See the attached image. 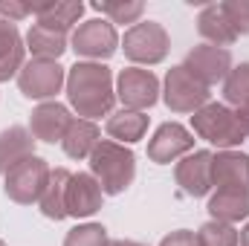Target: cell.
Here are the masks:
<instances>
[{
    "label": "cell",
    "mask_w": 249,
    "mask_h": 246,
    "mask_svg": "<svg viewBox=\"0 0 249 246\" xmlns=\"http://www.w3.org/2000/svg\"><path fill=\"white\" fill-rule=\"evenodd\" d=\"M119 47H122L124 58L133 61V67H139V64L142 67H154V64H162L168 58L171 38H168V32H165L162 23H157V20H139V23H133L124 32Z\"/></svg>",
    "instance_id": "cell-4"
},
{
    "label": "cell",
    "mask_w": 249,
    "mask_h": 246,
    "mask_svg": "<svg viewBox=\"0 0 249 246\" xmlns=\"http://www.w3.org/2000/svg\"><path fill=\"white\" fill-rule=\"evenodd\" d=\"M209 214L212 220L229 223L235 226L238 220L249 217V191H238V188H217L209 197Z\"/></svg>",
    "instance_id": "cell-19"
},
{
    "label": "cell",
    "mask_w": 249,
    "mask_h": 246,
    "mask_svg": "<svg viewBox=\"0 0 249 246\" xmlns=\"http://www.w3.org/2000/svg\"><path fill=\"white\" fill-rule=\"evenodd\" d=\"M212 188L249 191V157L241 151H217L212 157Z\"/></svg>",
    "instance_id": "cell-15"
},
{
    "label": "cell",
    "mask_w": 249,
    "mask_h": 246,
    "mask_svg": "<svg viewBox=\"0 0 249 246\" xmlns=\"http://www.w3.org/2000/svg\"><path fill=\"white\" fill-rule=\"evenodd\" d=\"M105 130L113 142L119 145H133V142H142L145 133H148V116L145 113H136V110H116L110 113V119L105 122Z\"/></svg>",
    "instance_id": "cell-22"
},
{
    "label": "cell",
    "mask_w": 249,
    "mask_h": 246,
    "mask_svg": "<svg viewBox=\"0 0 249 246\" xmlns=\"http://www.w3.org/2000/svg\"><path fill=\"white\" fill-rule=\"evenodd\" d=\"M212 99L209 87L200 84L191 72H188L183 64L171 67L165 72V81H162V102L171 113H197L200 107H206Z\"/></svg>",
    "instance_id": "cell-5"
},
{
    "label": "cell",
    "mask_w": 249,
    "mask_h": 246,
    "mask_svg": "<svg viewBox=\"0 0 249 246\" xmlns=\"http://www.w3.org/2000/svg\"><path fill=\"white\" fill-rule=\"evenodd\" d=\"M72 122L70 116V107L61 102H41L32 116H29V133L35 142H47V145H55L61 142L67 127Z\"/></svg>",
    "instance_id": "cell-13"
},
{
    "label": "cell",
    "mask_w": 249,
    "mask_h": 246,
    "mask_svg": "<svg viewBox=\"0 0 249 246\" xmlns=\"http://www.w3.org/2000/svg\"><path fill=\"white\" fill-rule=\"evenodd\" d=\"M84 15V3L81 0H61V3H41L35 6V18L38 23L58 29V32H70Z\"/></svg>",
    "instance_id": "cell-24"
},
{
    "label": "cell",
    "mask_w": 249,
    "mask_h": 246,
    "mask_svg": "<svg viewBox=\"0 0 249 246\" xmlns=\"http://www.w3.org/2000/svg\"><path fill=\"white\" fill-rule=\"evenodd\" d=\"M26 64V41L18 32V26L6 18H0V81L18 78L20 67Z\"/></svg>",
    "instance_id": "cell-16"
},
{
    "label": "cell",
    "mask_w": 249,
    "mask_h": 246,
    "mask_svg": "<svg viewBox=\"0 0 249 246\" xmlns=\"http://www.w3.org/2000/svg\"><path fill=\"white\" fill-rule=\"evenodd\" d=\"M191 130L220 151H232L244 139H249V130L241 124L238 113L220 102H209L206 107H200L191 116Z\"/></svg>",
    "instance_id": "cell-3"
},
{
    "label": "cell",
    "mask_w": 249,
    "mask_h": 246,
    "mask_svg": "<svg viewBox=\"0 0 249 246\" xmlns=\"http://www.w3.org/2000/svg\"><path fill=\"white\" fill-rule=\"evenodd\" d=\"M229 26L235 29V35H249V0H223L220 3Z\"/></svg>",
    "instance_id": "cell-29"
},
{
    "label": "cell",
    "mask_w": 249,
    "mask_h": 246,
    "mask_svg": "<svg viewBox=\"0 0 249 246\" xmlns=\"http://www.w3.org/2000/svg\"><path fill=\"white\" fill-rule=\"evenodd\" d=\"M70 50L87 61H107L116 50H119V32L110 20L105 18H90L84 23L75 26L72 38H70Z\"/></svg>",
    "instance_id": "cell-6"
},
{
    "label": "cell",
    "mask_w": 249,
    "mask_h": 246,
    "mask_svg": "<svg viewBox=\"0 0 249 246\" xmlns=\"http://www.w3.org/2000/svg\"><path fill=\"white\" fill-rule=\"evenodd\" d=\"M107 246H145V244H139V241H110Z\"/></svg>",
    "instance_id": "cell-33"
},
{
    "label": "cell",
    "mask_w": 249,
    "mask_h": 246,
    "mask_svg": "<svg viewBox=\"0 0 249 246\" xmlns=\"http://www.w3.org/2000/svg\"><path fill=\"white\" fill-rule=\"evenodd\" d=\"M241 246H249V223L241 229Z\"/></svg>",
    "instance_id": "cell-34"
},
{
    "label": "cell",
    "mask_w": 249,
    "mask_h": 246,
    "mask_svg": "<svg viewBox=\"0 0 249 246\" xmlns=\"http://www.w3.org/2000/svg\"><path fill=\"white\" fill-rule=\"evenodd\" d=\"M102 200H105V191L102 185L96 183L93 174H72L70 185H67V217H93L99 209H102Z\"/></svg>",
    "instance_id": "cell-14"
},
{
    "label": "cell",
    "mask_w": 249,
    "mask_h": 246,
    "mask_svg": "<svg viewBox=\"0 0 249 246\" xmlns=\"http://www.w3.org/2000/svg\"><path fill=\"white\" fill-rule=\"evenodd\" d=\"M197 244L200 246H241V232L235 226H229V223L209 220V223L200 226Z\"/></svg>",
    "instance_id": "cell-27"
},
{
    "label": "cell",
    "mask_w": 249,
    "mask_h": 246,
    "mask_svg": "<svg viewBox=\"0 0 249 246\" xmlns=\"http://www.w3.org/2000/svg\"><path fill=\"white\" fill-rule=\"evenodd\" d=\"M197 32H200V38H206V44L223 47V50L238 41V35H235V29L229 26V20H226L220 3H206V6L200 9V15H197Z\"/></svg>",
    "instance_id": "cell-20"
},
{
    "label": "cell",
    "mask_w": 249,
    "mask_h": 246,
    "mask_svg": "<svg viewBox=\"0 0 249 246\" xmlns=\"http://www.w3.org/2000/svg\"><path fill=\"white\" fill-rule=\"evenodd\" d=\"M183 67H186L200 84L212 87V84H217V81H226V75L232 72V53L223 50V47L200 44V47L188 50Z\"/></svg>",
    "instance_id": "cell-10"
},
{
    "label": "cell",
    "mask_w": 249,
    "mask_h": 246,
    "mask_svg": "<svg viewBox=\"0 0 249 246\" xmlns=\"http://www.w3.org/2000/svg\"><path fill=\"white\" fill-rule=\"evenodd\" d=\"M0 246H6V241H0Z\"/></svg>",
    "instance_id": "cell-35"
},
{
    "label": "cell",
    "mask_w": 249,
    "mask_h": 246,
    "mask_svg": "<svg viewBox=\"0 0 249 246\" xmlns=\"http://www.w3.org/2000/svg\"><path fill=\"white\" fill-rule=\"evenodd\" d=\"M67 84V70L58 61L32 58L18 72V90L32 102H53Z\"/></svg>",
    "instance_id": "cell-8"
},
{
    "label": "cell",
    "mask_w": 249,
    "mask_h": 246,
    "mask_svg": "<svg viewBox=\"0 0 249 246\" xmlns=\"http://www.w3.org/2000/svg\"><path fill=\"white\" fill-rule=\"evenodd\" d=\"M212 151H191L174 165V180L188 197H206L212 191Z\"/></svg>",
    "instance_id": "cell-12"
},
{
    "label": "cell",
    "mask_w": 249,
    "mask_h": 246,
    "mask_svg": "<svg viewBox=\"0 0 249 246\" xmlns=\"http://www.w3.org/2000/svg\"><path fill=\"white\" fill-rule=\"evenodd\" d=\"M223 99H226V107H235V110L249 102V61L232 67V72L223 81Z\"/></svg>",
    "instance_id": "cell-26"
},
{
    "label": "cell",
    "mask_w": 249,
    "mask_h": 246,
    "mask_svg": "<svg viewBox=\"0 0 249 246\" xmlns=\"http://www.w3.org/2000/svg\"><path fill=\"white\" fill-rule=\"evenodd\" d=\"M99 142H102L99 124L90 122V119L72 116V122H70V127H67V133L61 139V148L70 159H90V154L96 151Z\"/></svg>",
    "instance_id": "cell-18"
},
{
    "label": "cell",
    "mask_w": 249,
    "mask_h": 246,
    "mask_svg": "<svg viewBox=\"0 0 249 246\" xmlns=\"http://www.w3.org/2000/svg\"><path fill=\"white\" fill-rule=\"evenodd\" d=\"M29 15H35V6H29V3H15V0H0V18H6V20H23V18H29Z\"/></svg>",
    "instance_id": "cell-30"
},
{
    "label": "cell",
    "mask_w": 249,
    "mask_h": 246,
    "mask_svg": "<svg viewBox=\"0 0 249 246\" xmlns=\"http://www.w3.org/2000/svg\"><path fill=\"white\" fill-rule=\"evenodd\" d=\"M50 165L47 159H41L38 154L35 157H26L23 162H18L9 174H6V183H3V191L12 203L18 206H32L41 200L44 188H47V180H50Z\"/></svg>",
    "instance_id": "cell-7"
},
{
    "label": "cell",
    "mask_w": 249,
    "mask_h": 246,
    "mask_svg": "<svg viewBox=\"0 0 249 246\" xmlns=\"http://www.w3.org/2000/svg\"><path fill=\"white\" fill-rule=\"evenodd\" d=\"M194 151V133L180 122H165L157 127V133L148 142V159L157 165H168L174 159H183Z\"/></svg>",
    "instance_id": "cell-11"
},
{
    "label": "cell",
    "mask_w": 249,
    "mask_h": 246,
    "mask_svg": "<svg viewBox=\"0 0 249 246\" xmlns=\"http://www.w3.org/2000/svg\"><path fill=\"white\" fill-rule=\"evenodd\" d=\"M26 157H35L32 133L26 127H20V124H12V127L0 130V177H6Z\"/></svg>",
    "instance_id": "cell-17"
},
{
    "label": "cell",
    "mask_w": 249,
    "mask_h": 246,
    "mask_svg": "<svg viewBox=\"0 0 249 246\" xmlns=\"http://www.w3.org/2000/svg\"><path fill=\"white\" fill-rule=\"evenodd\" d=\"M67 102L78 113V119H102L110 116L116 105V84H113V70L107 64L96 61H75L67 70Z\"/></svg>",
    "instance_id": "cell-1"
},
{
    "label": "cell",
    "mask_w": 249,
    "mask_h": 246,
    "mask_svg": "<svg viewBox=\"0 0 249 246\" xmlns=\"http://www.w3.org/2000/svg\"><path fill=\"white\" fill-rule=\"evenodd\" d=\"M107 244H110V238H107V229L102 223H78L64 238V246H107Z\"/></svg>",
    "instance_id": "cell-28"
},
{
    "label": "cell",
    "mask_w": 249,
    "mask_h": 246,
    "mask_svg": "<svg viewBox=\"0 0 249 246\" xmlns=\"http://www.w3.org/2000/svg\"><path fill=\"white\" fill-rule=\"evenodd\" d=\"M105 20H110V23H139V18H142V12H145V3L142 0H96V3H90Z\"/></svg>",
    "instance_id": "cell-25"
},
{
    "label": "cell",
    "mask_w": 249,
    "mask_h": 246,
    "mask_svg": "<svg viewBox=\"0 0 249 246\" xmlns=\"http://www.w3.org/2000/svg\"><path fill=\"white\" fill-rule=\"evenodd\" d=\"M160 78L151 70L142 67H124L116 75V99L122 102L124 110H136L145 113L148 107H154L160 102Z\"/></svg>",
    "instance_id": "cell-9"
},
{
    "label": "cell",
    "mask_w": 249,
    "mask_h": 246,
    "mask_svg": "<svg viewBox=\"0 0 249 246\" xmlns=\"http://www.w3.org/2000/svg\"><path fill=\"white\" fill-rule=\"evenodd\" d=\"M70 177H72V174H70L67 168L50 171L47 188H44V194H41V200H38L41 214L50 217V220H55V223L67 217V185H70Z\"/></svg>",
    "instance_id": "cell-23"
},
{
    "label": "cell",
    "mask_w": 249,
    "mask_h": 246,
    "mask_svg": "<svg viewBox=\"0 0 249 246\" xmlns=\"http://www.w3.org/2000/svg\"><path fill=\"white\" fill-rule=\"evenodd\" d=\"M90 174L96 177L105 194H122L136 177V157L127 145L102 139L90 154Z\"/></svg>",
    "instance_id": "cell-2"
},
{
    "label": "cell",
    "mask_w": 249,
    "mask_h": 246,
    "mask_svg": "<svg viewBox=\"0 0 249 246\" xmlns=\"http://www.w3.org/2000/svg\"><path fill=\"white\" fill-rule=\"evenodd\" d=\"M26 50L32 53V58L58 61L64 53L70 50V38H67V32L50 29L44 23H32V29L26 32Z\"/></svg>",
    "instance_id": "cell-21"
},
{
    "label": "cell",
    "mask_w": 249,
    "mask_h": 246,
    "mask_svg": "<svg viewBox=\"0 0 249 246\" xmlns=\"http://www.w3.org/2000/svg\"><path fill=\"white\" fill-rule=\"evenodd\" d=\"M160 246H200L197 244V235L194 232H188V229H177V232H171V235H165Z\"/></svg>",
    "instance_id": "cell-31"
},
{
    "label": "cell",
    "mask_w": 249,
    "mask_h": 246,
    "mask_svg": "<svg viewBox=\"0 0 249 246\" xmlns=\"http://www.w3.org/2000/svg\"><path fill=\"white\" fill-rule=\"evenodd\" d=\"M235 113H238V119H241V124H244V127L249 130V102L244 105V107H238Z\"/></svg>",
    "instance_id": "cell-32"
}]
</instances>
